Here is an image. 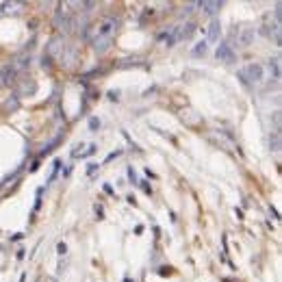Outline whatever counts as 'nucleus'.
<instances>
[{"label": "nucleus", "mask_w": 282, "mask_h": 282, "mask_svg": "<svg viewBox=\"0 0 282 282\" xmlns=\"http://www.w3.org/2000/svg\"><path fill=\"white\" fill-rule=\"evenodd\" d=\"M117 28H119V20L115 15H107V18H102L100 22H96L91 33H89V42L93 46V50L107 52L113 44V39L117 35Z\"/></svg>", "instance_id": "nucleus-1"}, {"label": "nucleus", "mask_w": 282, "mask_h": 282, "mask_svg": "<svg viewBox=\"0 0 282 282\" xmlns=\"http://www.w3.org/2000/svg\"><path fill=\"white\" fill-rule=\"evenodd\" d=\"M239 78L245 87H249V89H259V87H263L265 83H267L265 66L263 63H247V66H243L239 70Z\"/></svg>", "instance_id": "nucleus-2"}, {"label": "nucleus", "mask_w": 282, "mask_h": 282, "mask_svg": "<svg viewBox=\"0 0 282 282\" xmlns=\"http://www.w3.org/2000/svg\"><path fill=\"white\" fill-rule=\"evenodd\" d=\"M280 3L276 5V9H273V22L271 20H267L265 22V26L261 28L263 30V35L265 37H269V39H273L278 46H280V42H282V22H280Z\"/></svg>", "instance_id": "nucleus-3"}, {"label": "nucleus", "mask_w": 282, "mask_h": 282, "mask_svg": "<svg viewBox=\"0 0 282 282\" xmlns=\"http://www.w3.org/2000/svg\"><path fill=\"white\" fill-rule=\"evenodd\" d=\"M254 26H235L232 28V33H230V39H235L237 37V46H249L252 44V39H254Z\"/></svg>", "instance_id": "nucleus-4"}, {"label": "nucleus", "mask_w": 282, "mask_h": 282, "mask_svg": "<svg viewBox=\"0 0 282 282\" xmlns=\"http://www.w3.org/2000/svg\"><path fill=\"white\" fill-rule=\"evenodd\" d=\"M46 54L52 56V59H61V56L66 54V42H63V37H52L46 46Z\"/></svg>", "instance_id": "nucleus-5"}, {"label": "nucleus", "mask_w": 282, "mask_h": 282, "mask_svg": "<svg viewBox=\"0 0 282 282\" xmlns=\"http://www.w3.org/2000/svg\"><path fill=\"white\" fill-rule=\"evenodd\" d=\"M159 42H163L165 46H174L176 42H178V28H176V24H174V26H169L165 33L159 35Z\"/></svg>", "instance_id": "nucleus-6"}, {"label": "nucleus", "mask_w": 282, "mask_h": 282, "mask_svg": "<svg viewBox=\"0 0 282 282\" xmlns=\"http://www.w3.org/2000/svg\"><path fill=\"white\" fill-rule=\"evenodd\" d=\"M15 74H18V72H15L11 66H5L3 70H0V89H3V87H9L13 83Z\"/></svg>", "instance_id": "nucleus-7"}, {"label": "nucleus", "mask_w": 282, "mask_h": 282, "mask_svg": "<svg viewBox=\"0 0 282 282\" xmlns=\"http://www.w3.org/2000/svg\"><path fill=\"white\" fill-rule=\"evenodd\" d=\"M217 59H220V61H226V63H230L232 59H235V50H232V48L228 46V44H220V48H217Z\"/></svg>", "instance_id": "nucleus-8"}, {"label": "nucleus", "mask_w": 282, "mask_h": 282, "mask_svg": "<svg viewBox=\"0 0 282 282\" xmlns=\"http://www.w3.org/2000/svg\"><path fill=\"white\" fill-rule=\"evenodd\" d=\"M198 7L208 15H215L217 11L222 9V3H220V0H202V3H198Z\"/></svg>", "instance_id": "nucleus-9"}, {"label": "nucleus", "mask_w": 282, "mask_h": 282, "mask_svg": "<svg viewBox=\"0 0 282 282\" xmlns=\"http://www.w3.org/2000/svg\"><path fill=\"white\" fill-rule=\"evenodd\" d=\"M176 28H178V42H182V39H189L193 33H196V24H193V22L176 24Z\"/></svg>", "instance_id": "nucleus-10"}, {"label": "nucleus", "mask_w": 282, "mask_h": 282, "mask_svg": "<svg viewBox=\"0 0 282 282\" xmlns=\"http://www.w3.org/2000/svg\"><path fill=\"white\" fill-rule=\"evenodd\" d=\"M220 33H222V24H220V20H213L208 24V42L215 44L217 39H220Z\"/></svg>", "instance_id": "nucleus-11"}, {"label": "nucleus", "mask_w": 282, "mask_h": 282, "mask_svg": "<svg viewBox=\"0 0 282 282\" xmlns=\"http://www.w3.org/2000/svg\"><path fill=\"white\" fill-rule=\"evenodd\" d=\"M20 7H22V3H5V5H0V18H3V15H9V13H18Z\"/></svg>", "instance_id": "nucleus-12"}, {"label": "nucleus", "mask_w": 282, "mask_h": 282, "mask_svg": "<svg viewBox=\"0 0 282 282\" xmlns=\"http://www.w3.org/2000/svg\"><path fill=\"white\" fill-rule=\"evenodd\" d=\"M269 148H271L273 152H280V133H278V131H273V133L269 135Z\"/></svg>", "instance_id": "nucleus-13"}, {"label": "nucleus", "mask_w": 282, "mask_h": 282, "mask_svg": "<svg viewBox=\"0 0 282 282\" xmlns=\"http://www.w3.org/2000/svg\"><path fill=\"white\" fill-rule=\"evenodd\" d=\"M206 52H208V44H206V42H200L196 48H193V54H196V56H200V54L204 56Z\"/></svg>", "instance_id": "nucleus-14"}, {"label": "nucleus", "mask_w": 282, "mask_h": 282, "mask_svg": "<svg viewBox=\"0 0 282 282\" xmlns=\"http://www.w3.org/2000/svg\"><path fill=\"white\" fill-rule=\"evenodd\" d=\"M9 109H18V98H13V100H7V102H5V111H9Z\"/></svg>", "instance_id": "nucleus-15"}, {"label": "nucleus", "mask_w": 282, "mask_h": 282, "mask_svg": "<svg viewBox=\"0 0 282 282\" xmlns=\"http://www.w3.org/2000/svg\"><path fill=\"white\" fill-rule=\"evenodd\" d=\"M68 252V247H66V243H59V254H66Z\"/></svg>", "instance_id": "nucleus-16"}, {"label": "nucleus", "mask_w": 282, "mask_h": 282, "mask_svg": "<svg viewBox=\"0 0 282 282\" xmlns=\"http://www.w3.org/2000/svg\"><path fill=\"white\" fill-rule=\"evenodd\" d=\"M89 126L93 128V131H96V128H98L100 126V122H98V119H91V122H89Z\"/></svg>", "instance_id": "nucleus-17"}]
</instances>
